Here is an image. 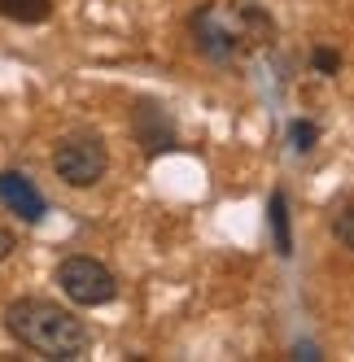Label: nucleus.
<instances>
[{
	"label": "nucleus",
	"mask_w": 354,
	"mask_h": 362,
	"mask_svg": "<svg viewBox=\"0 0 354 362\" xmlns=\"http://www.w3.org/2000/svg\"><path fill=\"white\" fill-rule=\"evenodd\" d=\"M5 332L18 345H27L31 354L53 358V362H74V358H84L88 345H92L88 323L74 315V310H66L57 301H44V297L9 301L5 305Z\"/></svg>",
	"instance_id": "f257e3e1"
},
{
	"label": "nucleus",
	"mask_w": 354,
	"mask_h": 362,
	"mask_svg": "<svg viewBox=\"0 0 354 362\" xmlns=\"http://www.w3.org/2000/svg\"><path fill=\"white\" fill-rule=\"evenodd\" d=\"M188 31H193V44L201 57L210 62H232L241 57L245 44H258L271 35V18L258 9V5H219V0H210V5H201L193 18H188Z\"/></svg>",
	"instance_id": "f03ea898"
},
{
	"label": "nucleus",
	"mask_w": 354,
	"mask_h": 362,
	"mask_svg": "<svg viewBox=\"0 0 354 362\" xmlns=\"http://www.w3.org/2000/svg\"><path fill=\"white\" fill-rule=\"evenodd\" d=\"M53 170L70 188H96L110 170V148L96 132H74L53 148Z\"/></svg>",
	"instance_id": "7ed1b4c3"
},
{
	"label": "nucleus",
	"mask_w": 354,
	"mask_h": 362,
	"mask_svg": "<svg viewBox=\"0 0 354 362\" xmlns=\"http://www.w3.org/2000/svg\"><path fill=\"white\" fill-rule=\"evenodd\" d=\"M57 288L84 310H96V305H110L118 297V279L105 262H96L88 253H70L57 262Z\"/></svg>",
	"instance_id": "20e7f679"
},
{
	"label": "nucleus",
	"mask_w": 354,
	"mask_h": 362,
	"mask_svg": "<svg viewBox=\"0 0 354 362\" xmlns=\"http://www.w3.org/2000/svg\"><path fill=\"white\" fill-rule=\"evenodd\" d=\"M132 132H136V144L149 162L162 158V153H175L180 148V127H175L171 110L154 96H140L136 110H132Z\"/></svg>",
	"instance_id": "39448f33"
},
{
	"label": "nucleus",
	"mask_w": 354,
	"mask_h": 362,
	"mask_svg": "<svg viewBox=\"0 0 354 362\" xmlns=\"http://www.w3.org/2000/svg\"><path fill=\"white\" fill-rule=\"evenodd\" d=\"M0 205H5L9 214H18L22 223H40L48 214L44 192L22 170H0Z\"/></svg>",
	"instance_id": "423d86ee"
},
{
	"label": "nucleus",
	"mask_w": 354,
	"mask_h": 362,
	"mask_svg": "<svg viewBox=\"0 0 354 362\" xmlns=\"http://www.w3.org/2000/svg\"><path fill=\"white\" fill-rule=\"evenodd\" d=\"M267 223H271V245L280 257H293V218H289V192L275 188L267 201Z\"/></svg>",
	"instance_id": "0eeeda50"
},
{
	"label": "nucleus",
	"mask_w": 354,
	"mask_h": 362,
	"mask_svg": "<svg viewBox=\"0 0 354 362\" xmlns=\"http://www.w3.org/2000/svg\"><path fill=\"white\" fill-rule=\"evenodd\" d=\"M0 18L18 22V27H40L53 18V0H0Z\"/></svg>",
	"instance_id": "6e6552de"
},
{
	"label": "nucleus",
	"mask_w": 354,
	"mask_h": 362,
	"mask_svg": "<svg viewBox=\"0 0 354 362\" xmlns=\"http://www.w3.org/2000/svg\"><path fill=\"white\" fill-rule=\"evenodd\" d=\"M289 144H293L297 158H302V153H311V148L319 144V127H315L311 118H293V122H289Z\"/></svg>",
	"instance_id": "1a4fd4ad"
},
{
	"label": "nucleus",
	"mask_w": 354,
	"mask_h": 362,
	"mask_svg": "<svg viewBox=\"0 0 354 362\" xmlns=\"http://www.w3.org/2000/svg\"><path fill=\"white\" fill-rule=\"evenodd\" d=\"M333 236H337V245H346L354 253V201L341 205V210L333 214Z\"/></svg>",
	"instance_id": "9d476101"
},
{
	"label": "nucleus",
	"mask_w": 354,
	"mask_h": 362,
	"mask_svg": "<svg viewBox=\"0 0 354 362\" xmlns=\"http://www.w3.org/2000/svg\"><path fill=\"white\" fill-rule=\"evenodd\" d=\"M311 62H315V70H319V74H337V70H341V53H333L328 44H319V48H315Z\"/></svg>",
	"instance_id": "9b49d317"
},
{
	"label": "nucleus",
	"mask_w": 354,
	"mask_h": 362,
	"mask_svg": "<svg viewBox=\"0 0 354 362\" xmlns=\"http://www.w3.org/2000/svg\"><path fill=\"white\" fill-rule=\"evenodd\" d=\"M293 358H307V362H319L324 354H319V345H311V341H307V345H293Z\"/></svg>",
	"instance_id": "f8f14e48"
},
{
	"label": "nucleus",
	"mask_w": 354,
	"mask_h": 362,
	"mask_svg": "<svg viewBox=\"0 0 354 362\" xmlns=\"http://www.w3.org/2000/svg\"><path fill=\"white\" fill-rule=\"evenodd\" d=\"M9 253H13V231H5V227H0V262H5Z\"/></svg>",
	"instance_id": "ddd939ff"
}]
</instances>
